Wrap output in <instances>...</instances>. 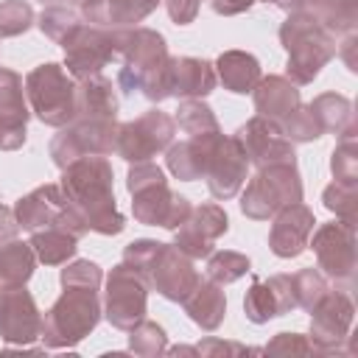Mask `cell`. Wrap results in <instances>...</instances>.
<instances>
[{"mask_svg":"<svg viewBox=\"0 0 358 358\" xmlns=\"http://www.w3.org/2000/svg\"><path fill=\"white\" fill-rule=\"evenodd\" d=\"M64 201L81 215L90 232L120 235L126 229V215L117 210L115 199V171L106 157L84 154L67 168L59 179Z\"/></svg>","mask_w":358,"mask_h":358,"instance_id":"obj_1","label":"cell"},{"mask_svg":"<svg viewBox=\"0 0 358 358\" xmlns=\"http://www.w3.org/2000/svg\"><path fill=\"white\" fill-rule=\"evenodd\" d=\"M117 90L123 95L140 92L159 103L171 98V53L159 31L134 25L117 28Z\"/></svg>","mask_w":358,"mask_h":358,"instance_id":"obj_2","label":"cell"},{"mask_svg":"<svg viewBox=\"0 0 358 358\" xmlns=\"http://www.w3.org/2000/svg\"><path fill=\"white\" fill-rule=\"evenodd\" d=\"M280 45L288 53L285 78L296 87L313 84L322 67L336 59V34L305 11H288L280 22Z\"/></svg>","mask_w":358,"mask_h":358,"instance_id":"obj_3","label":"cell"},{"mask_svg":"<svg viewBox=\"0 0 358 358\" xmlns=\"http://www.w3.org/2000/svg\"><path fill=\"white\" fill-rule=\"evenodd\" d=\"M126 190L131 193V215L137 224L176 229L190 215V199L171 190L165 171L157 162H131L126 173Z\"/></svg>","mask_w":358,"mask_h":358,"instance_id":"obj_4","label":"cell"},{"mask_svg":"<svg viewBox=\"0 0 358 358\" xmlns=\"http://www.w3.org/2000/svg\"><path fill=\"white\" fill-rule=\"evenodd\" d=\"M103 308L98 291L90 288H64L59 299L42 316V344L45 350H67L84 341L101 322Z\"/></svg>","mask_w":358,"mask_h":358,"instance_id":"obj_5","label":"cell"},{"mask_svg":"<svg viewBox=\"0 0 358 358\" xmlns=\"http://www.w3.org/2000/svg\"><path fill=\"white\" fill-rule=\"evenodd\" d=\"M302 201V176L296 159L257 168V173L241 187V213L252 221H268L288 204Z\"/></svg>","mask_w":358,"mask_h":358,"instance_id":"obj_6","label":"cell"},{"mask_svg":"<svg viewBox=\"0 0 358 358\" xmlns=\"http://www.w3.org/2000/svg\"><path fill=\"white\" fill-rule=\"evenodd\" d=\"M25 98L45 126L62 129L76 117V78L59 62L36 64L25 76Z\"/></svg>","mask_w":358,"mask_h":358,"instance_id":"obj_7","label":"cell"},{"mask_svg":"<svg viewBox=\"0 0 358 358\" xmlns=\"http://www.w3.org/2000/svg\"><path fill=\"white\" fill-rule=\"evenodd\" d=\"M308 246L316 255V268L333 280L336 288L350 291L355 285V268H358V255H355V224L350 221H327L319 224L316 232H310Z\"/></svg>","mask_w":358,"mask_h":358,"instance_id":"obj_8","label":"cell"},{"mask_svg":"<svg viewBox=\"0 0 358 358\" xmlns=\"http://www.w3.org/2000/svg\"><path fill=\"white\" fill-rule=\"evenodd\" d=\"M14 215H17L20 229H28V232L42 229V227H59V229L70 232L78 241L90 232L87 224L81 221V215L64 201L59 182L39 185L31 193L20 196L14 201Z\"/></svg>","mask_w":358,"mask_h":358,"instance_id":"obj_9","label":"cell"},{"mask_svg":"<svg viewBox=\"0 0 358 358\" xmlns=\"http://www.w3.org/2000/svg\"><path fill=\"white\" fill-rule=\"evenodd\" d=\"M103 319L117 330H131L148 310V282L140 271L126 266L123 260L112 266L106 274L103 291Z\"/></svg>","mask_w":358,"mask_h":358,"instance_id":"obj_10","label":"cell"},{"mask_svg":"<svg viewBox=\"0 0 358 358\" xmlns=\"http://www.w3.org/2000/svg\"><path fill=\"white\" fill-rule=\"evenodd\" d=\"M173 134H176L173 117L162 109H148L140 117L117 126L115 154L120 159H126L129 165L131 162H148L173 143Z\"/></svg>","mask_w":358,"mask_h":358,"instance_id":"obj_11","label":"cell"},{"mask_svg":"<svg viewBox=\"0 0 358 358\" xmlns=\"http://www.w3.org/2000/svg\"><path fill=\"white\" fill-rule=\"evenodd\" d=\"M64 70L78 81L117 62V28L81 22L64 42Z\"/></svg>","mask_w":358,"mask_h":358,"instance_id":"obj_12","label":"cell"},{"mask_svg":"<svg viewBox=\"0 0 358 358\" xmlns=\"http://www.w3.org/2000/svg\"><path fill=\"white\" fill-rule=\"evenodd\" d=\"M117 126H120L117 120H73L62 126L48 145L53 165L62 171L84 154H98V157L115 154Z\"/></svg>","mask_w":358,"mask_h":358,"instance_id":"obj_13","label":"cell"},{"mask_svg":"<svg viewBox=\"0 0 358 358\" xmlns=\"http://www.w3.org/2000/svg\"><path fill=\"white\" fill-rule=\"evenodd\" d=\"M355 305L341 288H327V294L310 308V344L322 355H347V336L352 327Z\"/></svg>","mask_w":358,"mask_h":358,"instance_id":"obj_14","label":"cell"},{"mask_svg":"<svg viewBox=\"0 0 358 358\" xmlns=\"http://www.w3.org/2000/svg\"><path fill=\"white\" fill-rule=\"evenodd\" d=\"M235 137H238L249 165H255V168H266V165H274V162L296 159L294 143L282 134L280 120H274V117L255 115L235 131Z\"/></svg>","mask_w":358,"mask_h":358,"instance_id":"obj_15","label":"cell"},{"mask_svg":"<svg viewBox=\"0 0 358 358\" xmlns=\"http://www.w3.org/2000/svg\"><path fill=\"white\" fill-rule=\"evenodd\" d=\"M42 333V313L25 285L3 288L0 294V338L6 347H28Z\"/></svg>","mask_w":358,"mask_h":358,"instance_id":"obj_16","label":"cell"},{"mask_svg":"<svg viewBox=\"0 0 358 358\" xmlns=\"http://www.w3.org/2000/svg\"><path fill=\"white\" fill-rule=\"evenodd\" d=\"M229 229V215L221 204H196L190 215L173 229V243L193 260H201L213 252L215 241Z\"/></svg>","mask_w":358,"mask_h":358,"instance_id":"obj_17","label":"cell"},{"mask_svg":"<svg viewBox=\"0 0 358 358\" xmlns=\"http://www.w3.org/2000/svg\"><path fill=\"white\" fill-rule=\"evenodd\" d=\"M145 280H148V288H154L168 302H182L196 288L201 274L193 266V257H187L176 243H162Z\"/></svg>","mask_w":358,"mask_h":358,"instance_id":"obj_18","label":"cell"},{"mask_svg":"<svg viewBox=\"0 0 358 358\" xmlns=\"http://www.w3.org/2000/svg\"><path fill=\"white\" fill-rule=\"evenodd\" d=\"M31 106L25 98V81L11 67H0V151L22 148L28 137Z\"/></svg>","mask_w":358,"mask_h":358,"instance_id":"obj_19","label":"cell"},{"mask_svg":"<svg viewBox=\"0 0 358 358\" xmlns=\"http://www.w3.org/2000/svg\"><path fill=\"white\" fill-rule=\"evenodd\" d=\"M294 308V274H271L268 280L255 277L243 296V313L252 324H266L282 313H291Z\"/></svg>","mask_w":358,"mask_h":358,"instance_id":"obj_20","label":"cell"},{"mask_svg":"<svg viewBox=\"0 0 358 358\" xmlns=\"http://www.w3.org/2000/svg\"><path fill=\"white\" fill-rule=\"evenodd\" d=\"M246 171H249V159H246L238 137L235 134L224 137L221 145L215 148L210 165H207V173H204L210 196L218 201L235 199L246 182Z\"/></svg>","mask_w":358,"mask_h":358,"instance_id":"obj_21","label":"cell"},{"mask_svg":"<svg viewBox=\"0 0 358 358\" xmlns=\"http://www.w3.org/2000/svg\"><path fill=\"white\" fill-rule=\"evenodd\" d=\"M313 224H316V218H313V210L308 204L296 201V204L282 207L280 213L271 215L268 249L282 260L299 257L308 249V238L313 232Z\"/></svg>","mask_w":358,"mask_h":358,"instance_id":"obj_22","label":"cell"},{"mask_svg":"<svg viewBox=\"0 0 358 358\" xmlns=\"http://www.w3.org/2000/svg\"><path fill=\"white\" fill-rule=\"evenodd\" d=\"M227 134H210V137H185L179 143H171L165 148V165L168 171L179 179V182H196L204 179L207 165L215 154V148L221 145Z\"/></svg>","mask_w":358,"mask_h":358,"instance_id":"obj_23","label":"cell"},{"mask_svg":"<svg viewBox=\"0 0 358 358\" xmlns=\"http://www.w3.org/2000/svg\"><path fill=\"white\" fill-rule=\"evenodd\" d=\"M162 0H81V20L101 28H134Z\"/></svg>","mask_w":358,"mask_h":358,"instance_id":"obj_24","label":"cell"},{"mask_svg":"<svg viewBox=\"0 0 358 358\" xmlns=\"http://www.w3.org/2000/svg\"><path fill=\"white\" fill-rule=\"evenodd\" d=\"M120 109L112 78L103 73L76 81V117L73 120H115Z\"/></svg>","mask_w":358,"mask_h":358,"instance_id":"obj_25","label":"cell"},{"mask_svg":"<svg viewBox=\"0 0 358 358\" xmlns=\"http://www.w3.org/2000/svg\"><path fill=\"white\" fill-rule=\"evenodd\" d=\"M215 67L196 56H171V98H204L215 90Z\"/></svg>","mask_w":358,"mask_h":358,"instance_id":"obj_26","label":"cell"},{"mask_svg":"<svg viewBox=\"0 0 358 358\" xmlns=\"http://www.w3.org/2000/svg\"><path fill=\"white\" fill-rule=\"evenodd\" d=\"M187 319L201 330H218L227 319V294L224 285L213 280H199L196 288L182 299Z\"/></svg>","mask_w":358,"mask_h":358,"instance_id":"obj_27","label":"cell"},{"mask_svg":"<svg viewBox=\"0 0 358 358\" xmlns=\"http://www.w3.org/2000/svg\"><path fill=\"white\" fill-rule=\"evenodd\" d=\"M213 67H215V78L224 84V90H229L235 95H249L257 87V81L263 78L260 62L249 50H224Z\"/></svg>","mask_w":358,"mask_h":358,"instance_id":"obj_28","label":"cell"},{"mask_svg":"<svg viewBox=\"0 0 358 358\" xmlns=\"http://www.w3.org/2000/svg\"><path fill=\"white\" fill-rule=\"evenodd\" d=\"M252 101H255V112L263 117H285L291 109H296L302 103L299 98V87L294 81H288L285 76H263L257 81V87L252 90Z\"/></svg>","mask_w":358,"mask_h":358,"instance_id":"obj_29","label":"cell"},{"mask_svg":"<svg viewBox=\"0 0 358 358\" xmlns=\"http://www.w3.org/2000/svg\"><path fill=\"white\" fill-rule=\"evenodd\" d=\"M294 11H305L316 17L336 36L355 31L358 25V0H299Z\"/></svg>","mask_w":358,"mask_h":358,"instance_id":"obj_30","label":"cell"},{"mask_svg":"<svg viewBox=\"0 0 358 358\" xmlns=\"http://www.w3.org/2000/svg\"><path fill=\"white\" fill-rule=\"evenodd\" d=\"M36 255L25 241H8L0 246V288L25 285L36 268Z\"/></svg>","mask_w":358,"mask_h":358,"instance_id":"obj_31","label":"cell"},{"mask_svg":"<svg viewBox=\"0 0 358 358\" xmlns=\"http://www.w3.org/2000/svg\"><path fill=\"white\" fill-rule=\"evenodd\" d=\"M28 243H31L36 260L45 263V266H62L78 252V238H73L70 232H64L59 227L34 229Z\"/></svg>","mask_w":358,"mask_h":358,"instance_id":"obj_32","label":"cell"},{"mask_svg":"<svg viewBox=\"0 0 358 358\" xmlns=\"http://www.w3.org/2000/svg\"><path fill=\"white\" fill-rule=\"evenodd\" d=\"M310 115L316 117L322 134H341L355 117H352V101L341 92H322L308 103Z\"/></svg>","mask_w":358,"mask_h":358,"instance_id":"obj_33","label":"cell"},{"mask_svg":"<svg viewBox=\"0 0 358 358\" xmlns=\"http://www.w3.org/2000/svg\"><path fill=\"white\" fill-rule=\"evenodd\" d=\"M173 123L187 134V137H210V134H221V123L215 117V112L210 109V103H204L201 98H182L179 109L173 115Z\"/></svg>","mask_w":358,"mask_h":358,"instance_id":"obj_34","label":"cell"},{"mask_svg":"<svg viewBox=\"0 0 358 358\" xmlns=\"http://www.w3.org/2000/svg\"><path fill=\"white\" fill-rule=\"evenodd\" d=\"M330 173L333 182L341 185H358V134H355V120L338 134V143L330 154Z\"/></svg>","mask_w":358,"mask_h":358,"instance_id":"obj_35","label":"cell"},{"mask_svg":"<svg viewBox=\"0 0 358 358\" xmlns=\"http://www.w3.org/2000/svg\"><path fill=\"white\" fill-rule=\"evenodd\" d=\"M81 22H84L81 14H78L73 6H62V3H50V6H45L42 14H39V20H36L39 31H42L48 39H53L56 45H62V42H64Z\"/></svg>","mask_w":358,"mask_h":358,"instance_id":"obj_36","label":"cell"},{"mask_svg":"<svg viewBox=\"0 0 358 358\" xmlns=\"http://www.w3.org/2000/svg\"><path fill=\"white\" fill-rule=\"evenodd\" d=\"M252 271V260L241 252H232V249H213L207 255V280L218 282V285H229L235 280H241L243 274Z\"/></svg>","mask_w":358,"mask_h":358,"instance_id":"obj_37","label":"cell"},{"mask_svg":"<svg viewBox=\"0 0 358 358\" xmlns=\"http://www.w3.org/2000/svg\"><path fill=\"white\" fill-rule=\"evenodd\" d=\"M126 333H129V352H134L140 358H154V355H162L168 350V336H165L162 324H157V322L140 319Z\"/></svg>","mask_w":358,"mask_h":358,"instance_id":"obj_38","label":"cell"},{"mask_svg":"<svg viewBox=\"0 0 358 358\" xmlns=\"http://www.w3.org/2000/svg\"><path fill=\"white\" fill-rule=\"evenodd\" d=\"M327 288H330V282H327V277H324L319 268L308 266V268L294 271L296 308H302V310H308V313H310V308H313V305L327 294Z\"/></svg>","mask_w":358,"mask_h":358,"instance_id":"obj_39","label":"cell"},{"mask_svg":"<svg viewBox=\"0 0 358 358\" xmlns=\"http://www.w3.org/2000/svg\"><path fill=\"white\" fill-rule=\"evenodd\" d=\"M322 201L324 207L341 218V221H350L355 224V215H358V185H341V182H330L322 193Z\"/></svg>","mask_w":358,"mask_h":358,"instance_id":"obj_40","label":"cell"},{"mask_svg":"<svg viewBox=\"0 0 358 358\" xmlns=\"http://www.w3.org/2000/svg\"><path fill=\"white\" fill-rule=\"evenodd\" d=\"M280 129L291 143H313V140L322 137V129H319L316 117L310 115V109L305 103H299L285 117H280Z\"/></svg>","mask_w":358,"mask_h":358,"instance_id":"obj_41","label":"cell"},{"mask_svg":"<svg viewBox=\"0 0 358 358\" xmlns=\"http://www.w3.org/2000/svg\"><path fill=\"white\" fill-rule=\"evenodd\" d=\"M62 288H90L98 291L103 282V268L95 260H70L64 263L62 274H59Z\"/></svg>","mask_w":358,"mask_h":358,"instance_id":"obj_42","label":"cell"},{"mask_svg":"<svg viewBox=\"0 0 358 358\" xmlns=\"http://www.w3.org/2000/svg\"><path fill=\"white\" fill-rule=\"evenodd\" d=\"M34 8L28 0H3L0 3V36H20L34 25Z\"/></svg>","mask_w":358,"mask_h":358,"instance_id":"obj_43","label":"cell"},{"mask_svg":"<svg viewBox=\"0 0 358 358\" xmlns=\"http://www.w3.org/2000/svg\"><path fill=\"white\" fill-rule=\"evenodd\" d=\"M159 249H162V241L137 238V241L126 243V249H123V263L131 266L134 271H140L143 277H148V271H151V266H154ZM145 282H148V280H145Z\"/></svg>","mask_w":358,"mask_h":358,"instance_id":"obj_44","label":"cell"},{"mask_svg":"<svg viewBox=\"0 0 358 358\" xmlns=\"http://www.w3.org/2000/svg\"><path fill=\"white\" fill-rule=\"evenodd\" d=\"M263 352H271V355H316L310 338L302 336V333H277L263 347Z\"/></svg>","mask_w":358,"mask_h":358,"instance_id":"obj_45","label":"cell"},{"mask_svg":"<svg viewBox=\"0 0 358 358\" xmlns=\"http://www.w3.org/2000/svg\"><path fill=\"white\" fill-rule=\"evenodd\" d=\"M196 352L199 355H210V358H218V355H241V352H263V347H246V344H238V341H221L215 336L204 338L201 344H196Z\"/></svg>","mask_w":358,"mask_h":358,"instance_id":"obj_46","label":"cell"},{"mask_svg":"<svg viewBox=\"0 0 358 358\" xmlns=\"http://www.w3.org/2000/svg\"><path fill=\"white\" fill-rule=\"evenodd\" d=\"M173 25H190L201 8V0H162Z\"/></svg>","mask_w":358,"mask_h":358,"instance_id":"obj_47","label":"cell"},{"mask_svg":"<svg viewBox=\"0 0 358 358\" xmlns=\"http://www.w3.org/2000/svg\"><path fill=\"white\" fill-rule=\"evenodd\" d=\"M20 232V224H17V215H14V207L8 204H0V246L14 241Z\"/></svg>","mask_w":358,"mask_h":358,"instance_id":"obj_48","label":"cell"},{"mask_svg":"<svg viewBox=\"0 0 358 358\" xmlns=\"http://www.w3.org/2000/svg\"><path fill=\"white\" fill-rule=\"evenodd\" d=\"M207 3H210V8H213L215 14H221V17H235V14L249 11L257 0H207Z\"/></svg>","mask_w":358,"mask_h":358,"instance_id":"obj_49","label":"cell"},{"mask_svg":"<svg viewBox=\"0 0 358 358\" xmlns=\"http://www.w3.org/2000/svg\"><path fill=\"white\" fill-rule=\"evenodd\" d=\"M355 45H358L355 31L344 34V42H341V45H336V56H341V59H344V64H347V70H350V73H355V70H358V62H355Z\"/></svg>","mask_w":358,"mask_h":358,"instance_id":"obj_50","label":"cell"},{"mask_svg":"<svg viewBox=\"0 0 358 358\" xmlns=\"http://www.w3.org/2000/svg\"><path fill=\"white\" fill-rule=\"evenodd\" d=\"M165 352H171V355H199V352H196V347H187V344H176V347H168Z\"/></svg>","mask_w":358,"mask_h":358,"instance_id":"obj_51","label":"cell"},{"mask_svg":"<svg viewBox=\"0 0 358 358\" xmlns=\"http://www.w3.org/2000/svg\"><path fill=\"white\" fill-rule=\"evenodd\" d=\"M0 294H3V288H0Z\"/></svg>","mask_w":358,"mask_h":358,"instance_id":"obj_52","label":"cell"}]
</instances>
